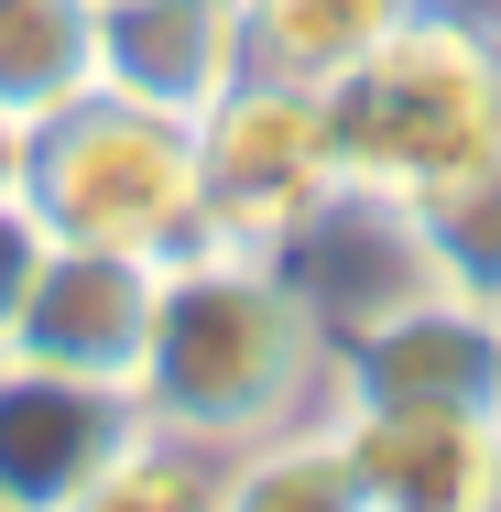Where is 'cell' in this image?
<instances>
[{
  "mask_svg": "<svg viewBox=\"0 0 501 512\" xmlns=\"http://www.w3.org/2000/svg\"><path fill=\"white\" fill-rule=\"evenodd\" d=\"M327 393V316L273 251H229V240H186L164 251L153 284V338L131 371V404L164 436L197 447H251L305 425Z\"/></svg>",
  "mask_w": 501,
  "mask_h": 512,
  "instance_id": "cell-1",
  "label": "cell"
},
{
  "mask_svg": "<svg viewBox=\"0 0 501 512\" xmlns=\"http://www.w3.org/2000/svg\"><path fill=\"white\" fill-rule=\"evenodd\" d=\"M316 99H327L338 186L371 207H414L436 186H458V175H480V164H501V44L469 11H425L414 0Z\"/></svg>",
  "mask_w": 501,
  "mask_h": 512,
  "instance_id": "cell-2",
  "label": "cell"
},
{
  "mask_svg": "<svg viewBox=\"0 0 501 512\" xmlns=\"http://www.w3.org/2000/svg\"><path fill=\"white\" fill-rule=\"evenodd\" d=\"M11 197L33 207L44 240H99V251H186L197 240V142L175 109H142L120 88H77L44 120H22Z\"/></svg>",
  "mask_w": 501,
  "mask_h": 512,
  "instance_id": "cell-3",
  "label": "cell"
},
{
  "mask_svg": "<svg viewBox=\"0 0 501 512\" xmlns=\"http://www.w3.org/2000/svg\"><path fill=\"white\" fill-rule=\"evenodd\" d=\"M197 142V240H229V251H295L327 207L349 197L338 186V153H327V99L295 88V77H240L186 120Z\"/></svg>",
  "mask_w": 501,
  "mask_h": 512,
  "instance_id": "cell-4",
  "label": "cell"
},
{
  "mask_svg": "<svg viewBox=\"0 0 501 512\" xmlns=\"http://www.w3.org/2000/svg\"><path fill=\"white\" fill-rule=\"evenodd\" d=\"M501 382V306L414 273V295H382L349 327H327V393L403 414H491Z\"/></svg>",
  "mask_w": 501,
  "mask_h": 512,
  "instance_id": "cell-5",
  "label": "cell"
},
{
  "mask_svg": "<svg viewBox=\"0 0 501 512\" xmlns=\"http://www.w3.org/2000/svg\"><path fill=\"white\" fill-rule=\"evenodd\" d=\"M153 284H164V262H153V251L55 240L0 349H11V360H44V371H77V382H120V393H131L142 338H153Z\"/></svg>",
  "mask_w": 501,
  "mask_h": 512,
  "instance_id": "cell-6",
  "label": "cell"
},
{
  "mask_svg": "<svg viewBox=\"0 0 501 512\" xmlns=\"http://www.w3.org/2000/svg\"><path fill=\"white\" fill-rule=\"evenodd\" d=\"M142 436V404L120 382H77L0 349V512H55Z\"/></svg>",
  "mask_w": 501,
  "mask_h": 512,
  "instance_id": "cell-7",
  "label": "cell"
},
{
  "mask_svg": "<svg viewBox=\"0 0 501 512\" xmlns=\"http://www.w3.org/2000/svg\"><path fill=\"white\" fill-rule=\"evenodd\" d=\"M360 512H501V425L491 414H403V404H338L327 414Z\"/></svg>",
  "mask_w": 501,
  "mask_h": 512,
  "instance_id": "cell-8",
  "label": "cell"
},
{
  "mask_svg": "<svg viewBox=\"0 0 501 512\" xmlns=\"http://www.w3.org/2000/svg\"><path fill=\"white\" fill-rule=\"evenodd\" d=\"M240 77H251L240 0H109L99 11V88H120V99L197 120Z\"/></svg>",
  "mask_w": 501,
  "mask_h": 512,
  "instance_id": "cell-9",
  "label": "cell"
},
{
  "mask_svg": "<svg viewBox=\"0 0 501 512\" xmlns=\"http://www.w3.org/2000/svg\"><path fill=\"white\" fill-rule=\"evenodd\" d=\"M414 0H240V44H251V77H295L327 88L338 66H360L382 33H393Z\"/></svg>",
  "mask_w": 501,
  "mask_h": 512,
  "instance_id": "cell-10",
  "label": "cell"
},
{
  "mask_svg": "<svg viewBox=\"0 0 501 512\" xmlns=\"http://www.w3.org/2000/svg\"><path fill=\"white\" fill-rule=\"evenodd\" d=\"M77 88H99V11L88 0H0V109L44 120Z\"/></svg>",
  "mask_w": 501,
  "mask_h": 512,
  "instance_id": "cell-11",
  "label": "cell"
},
{
  "mask_svg": "<svg viewBox=\"0 0 501 512\" xmlns=\"http://www.w3.org/2000/svg\"><path fill=\"white\" fill-rule=\"evenodd\" d=\"M218 512H360V480H349L327 414L229 447V458H218Z\"/></svg>",
  "mask_w": 501,
  "mask_h": 512,
  "instance_id": "cell-12",
  "label": "cell"
},
{
  "mask_svg": "<svg viewBox=\"0 0 501 512\" xmlns=\"http://www.w3.org/2000/svg\"><path fill=\"white\" fill-rule=\"evenodd\" d=\"M393 229L414 240V273H436V284L501 306V164H480V175H458V186H436V197L393 207Z\"/></svg>",
  "mask_w": 501,
  "mask_h": 512,
  "instance_id": "cell-13",
  "label": "cell"
},
{
  "mask_svg": "<svg viewBox=\"0 0 501 512\" xmlns=\"http://www.w3.org/2000/svg\"><path fill=\"white\" fill-rule=\"evenodd\" d=\"M55 512H218V447L142 425L99 480H88L77 502H55Z\"/></svg>",
  "mask_w": 501,
  "mask_h": 512,
  "instance_id": "cell-14",
  "label": "cell"
},
{
  "mask_svg": "<svg viewBox=\"0 0 501 512\" xmlns=\"http://www.w3.org/2000/svg\"><path fill=\"white\" fill-rule=\"evenodd\" d=\"M44 229H33V207L0 197V338H11V316H22V295H33V273H44Z\"/></svg>",
  "mask_w": 501,
  "mask_h": 512,
  "instance_id": "cell-15",
  "label": "cell"
},
{
  "mask_svg": "<svg viewBox=\"0 0 501 512\" xmlns=\"http://www.w3.org/2000/svg\"><path fill=\"white\" fill-rule=\"evenodd\" d=\"M11 164H22V120L0 109V197H11Z\"/></svg>",
  "mask_w": 501,
  "mask_h": 512,
  "instance_id": "cell-16",
  "label": "cell"
},
{
  "mask_svg": "<svg viewBox=\"0 0 501 512\" xmlns=\"http://www.w3.org/2000/svg\"><path fill=\"white\" fill-rule=\"evenodd\" d=\"M491 425H501V382H491Z\"/></svg>",
  "mask_w": 501,
  "mask_h": 512,
  "instance_id": "cell-17",
  "label": "cell"
},
{
  "mask_svg": "<svg viewBox=\"0 0 501 512\" xmlns=\"http://www.w3.org/2000/svg\"><path fill=\"white\" fill-rule=\"evenodd\" d=\"M88 11H109V0H88Z\"/></svg>",
  "mask_w": 501,
  "mask_h": 512,
  "instance_id": "cell-18",
  "label": "cell"
},
{
  "mask_svg": "<svg viewBox=\"0 0 501 512\" xmlns=\"http://www.w3.org/2000/svg\"><path fill=\"white\" fill-rule=\"evenodd\" d=\"M491 44H501V33H491Z\"/></svg>",
  "mask_w": 501,
  "mask_h": 512,
  "instance_id": "cell-19",
  "label": "cell"
}]
</instances>
